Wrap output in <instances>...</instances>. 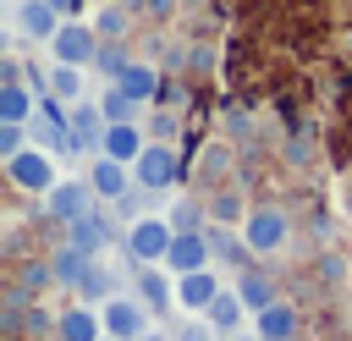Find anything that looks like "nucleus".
I'll list each match as a JSON object with an SVG mask.
<instances>
[{
	"label": "nucleus",
	"instance_id": "obj_2",
	"mask_svg": "<svg viewBox=\"0 0 352 341\" xmlns=\"http://www.w3.org/2000/svg\"><path fill=\"white\" fill-rule=\"evenodd\" d=\"M121 242H126V258L132 264H165V253L176 242V226L170 220H154V214H138Z\"/></svg>",
	"mask_w": 352,
	"mask_h": 341
},
{
	"label": "nucleus",
	"instance_id": "obj_14",
	"mask_svg": "<svg viewBox=\"0 0 352 341\" xmlns=\"http://www.w3.org/2000/svg\"><path fill=\"white\" fill-rule=\"evenodd\" d=\"M297 324H302V314L292 302H270L264 314H253V336L258 341H297Z\"/></svg>",
	"mask_w": 352,
	"mask_h": 341
},
{
	"label": "nucleus",
	"instance_id": "obj_9",
	"mask_svg": "<svg viewBox=\"0 0 352 341\" xmlns=\"http://www.w3.org/2000/svg\"><path fill=\"white\" fill-rule=\"evenodd\" d=\"M104 132H110V121H104L99 99H77V104H72V143H77V154L104 148Z\"/></svg>",
	"mask_w": 352,
	"mask_h": 341
},
{
	"label": "nucleus",
	"instance_id": "obj_7",
	"mask_svg": "<svg viewBox=\"0 0 352 341\" xmlns=\"http://www.w3.org/2000/svg\"><path fill=\"white\" fill-rule=\"evenodd\" d=\"M50 55H55V60H66V66H94V55H99V28L60 22V33L50 38Z\"/></svg>",
	"mask_w": 352,
	"mask_h": 341
},
{
	"label": "nucleus",
	"instance_id": "obj_4",
	"mask_svg": "<svg viewBox=\"0 0 352 341\" xmlns=\"http://www.w3.org/2000/svg\"><path fill=\"white\" fill-rule=\"evenodd\" d=\"M286 209H275V204H258V209H248V220H242V236H248V248L264 258V253H280L286 248Z\"/></svg>",
	"mask_w": 352,
	"mask_h": 341
},
{
	"label": "nucleus",
	"instance_id": "obj_26",
	"mask_svg": "<svg viewBox=\"0 0 352 341\" xmlns=\"http://www.w3.org/2000/svg\"><path fill=\"white\" fill-rule=\"evenodd\" d=\"M77 297H82V302H110V297H116V275H110L104 264H88V275L77 280Z\"/></svg>",
	"mask_w": 352,
	"mask_h": 341
},
{
	"label": "nucleus",
	"instance_id": "obj_18",
	"mask_svg": "<svg viewBox=\"0 0 352 341\" xmlns=\"http://www.w3.org/2000/svg\"><path fill=\"white\" fill-rule=\"evenodd\" d=\"M132 292H138V297H143V302H148L154 314H165V308H170V292H176V286H170V275H160L154 264H138V275H132Z\"/></svg>",
	"mask_w": 352,
	"mask_h": 341
},
{
	"label": "nucleus",
	"instance_id": "obj_5",
	"mask_svg": "<svg viewBox=\"0 0 352 341\" xmlns=\"http://www.w3.org/2000/svg\"><path fill=\"white\" fill-rule=\"evenodd\" d=\"M99 314H104V336H116V341L148 336V319H154V308H148L143 297H110Z\"/></svg>",
	"mask_w": 352,
	"mask_h": 341
},
{
	"label": "nucleus",
	"instance_id": "obj_6",
	"mask_svg": "<svg viewBox=\"0 0 352 341\" xmlns=\"http://www.w3.org/2000/svg\"><path fill=\"white\" fill-rule=\"evenodd\" d=\"M99 204V192L88 187V182H55L50 192H44V214L55 220V226H72L77 214H88Z\"/></svg>",
	"mask_w": 352,
	"mask_h": 341
},
{
	"label": "nucleus",
	"instance_id": "obj_37",
	"mask_svg": "<svg viewBox=\"0 0 352 341\" xmlns=\"http://www.w3.org/2000/svg\"><path fill=\"white\" fill-rule=\"evenodd\" d=\"M226 341H258V336H226Z\"/></svg>",
	"mask_w": 352,
	"mask_h": 341
},
{
	"label": "nucleus",
	"instance_id": "obj_38",
	"mask_svg": "<svg viewBox=\"0 0 352 341\" xmlns=\"http://www.w3.org/2000/svg\"><path fill=\"white\" fill-rule=\"evenodd\" d=\"M99 341H116V336H99Z\"/></svg>",
	"mask_w": 352,
	"mask_h": 341
},
{
	"label": "nucleus",
	"instance_id": "obj_31",
	"mask_svg": "<svg viewBox=\"0 0 352 341\" xmlns=\"http://www.w3.org/2000/svg\"><path fill=\"white\" fill-rule=\"evenodd\" d=\"M226 170H231V148H226V143H209V148H204V182L226 176Z\"/></svg>",
	"mask_w": 352,
	"mask_h": 341
},
{
	"label": "nucleus",
	"instance_id": "obj_34",
	"mask_svg": "<svg viewBox=\"0 0 352 341\" xmlns=\"http://www.w3.org/2000/svg\"><path fill=\"white\" fill-rule=\"evenodd\" d=\"M50 6H55V11H66V16L77 11V0H50Z\"/></svg>",
	"mask_w": 352,
	"mask_h": 341
},
{
	"label": "nucleus",
	"instance_id": "obj_22",
	"mask_svg": "<svg viewBox=\"0 0 352 341\" xmlns=\"http://www.w3.org/2000/svg\"><path fill=\"white\" fill-rule=\"evenodd\" d=\"M160 82H165V72H154L148 60H132V66L121 72V88H126V94H132L138 104H148V99L160 94Z\"/></svg>",
	"mask_w": 352,
	"mask_h": 341
},
{
	"label": "nucleus",
	"instance_id": "obj_17",
	"mask_svg": "<svg viewBox=\"0 0 352 341\" xmlns=\"http://www.w3.org/2000/svg\"><path fill=\"white\" fill-rule=\"evenodd\" d=\"M60 16H66V11H55L50 0H22V6H16V28H22L28 38H55V33H60Z\"/></svg>",
	"mask_w": 352,
	"mask_h": 341
},
{
	"label": "nucleus",
	"instance_id": "obj_20",
	"mask_svg": "<svg viewBox=\"0 0 352 341\" xmlns=\"http://www.w3.org/2000/svg\"><path fill=\"white\" fill-rule=\"evenodd\" d=\"M33 110H38V94L28 88V82H0V121H33Z\"/></svg>",
	"mask_w": 352,
	"mask_h": 341
},
{
	"label": "nucleus",
	"instance_id": "obj_19",
	"mask_svg": "<svg viewBox=\"0 0 352 341\" xmlns=\"http://www.w3.org/2000/svg\"><path fill=\"white\" fill-rule=\"evenodd\" d=\"M204 319H209L220 336H236V330H242V319H248V302H242V292H220V297L204 308Z\"/></svg>",
	"mask_w": 352,
	"mask_h": 341
},
{
	"label": "nucleus",
	"instance_id": "obj_24",
	"mask_svg": "<svg viewBox=\"0 0 352 341\" xmlns=\"http://www.w3.org/2000/svg\"><path fill=\"white\" fill-rule=\"evenodd\" d=\"M132 66L126 55V38H99V55H94V72H104L110 82H121V72Z\"/></svg>",
	"mask_w": 352,
	"mask_h": 341
},
{
	"label": "nucleus",
	"instance_id": "obj_32",
	"mask_svg": "<svg viewBox=\"0 0 352 341\" xmlns=\"http://www.w3.org/2000/svg\"><path fill=\"white\" fill-rule=\"evenodd\" d=\"M148 132H154V138H160V143H170V138H176V132H182V116H176V110H165V104H160V110H154V121H148Z\"/></svg>",
	"mask_w": 352,
	"mask_h": 341
},
{
	"label": "nucleus",
	"instance_id": "obj_10",
	"mask_svg": "<svg viewBox=\"0 0 352 341\" xmlns=\"http://www.w3.org/2000/svg\"><path fill=\"white\" fill-rule=\"evenodd\" d=\"M132 165H121V160H110V154H99L94 165H88V187L104 198V204H116V198H126L132 192Z\"/></svg>",
	"mask_w": 352,
	"mask_h": 341
},
{
	"label": "nucleus",
	"instance_id": "obj_8",
	"mask_svg": "<svg viewBox=\"0 0 352 341\" xmlns=\"http://www.w3.org/2000/svg\"><path fill=\"white\" fill-rule=\"evenodd\" d=\"M214 248H209V231H176L170 253H165V270L170 275H192V270H209Z\"/></svg>",
	"mask_w": 352,
	"mask_h": 341
},
{
	"label": "nucleus",
	"instance_id": "obj_15",
	"mask_svg": "<svg viewBox=\"0 0 352 341\" xmlns=\"http://www.w3.org/2000/svg\"><path fill=\"white\" fill-rule=\"evenodd\" d=\"M99 336H104V314H94V302L66 308L55 324V341H99Z\"/></svg>",
	"mask_w": 352,
	"mask_h": 341
},
{
	"label": "nucleus",
	"instance_id": "obj_16",
	"mask_svg": "<svg viewBox=\"0 0 352 341\" xmlns=\"http://www.w3.org/2000/svg\"><path fill=\"white\" fill-rule=\"evenodd\" d=\"M143 148H148L143 126H138V121H116V126L104 132V148H99V154H110V160H121V165H138Z\"/></svg>",
	"mask_w": 352,
	"mask_h": 341
},
{
	"label": "nucleus",
	"instance_id": "obj_23",
	"mask_svg": "<svg viewBox=\"0 0 352 341\" xmlns=\"http://www.w3.org/2000/svg\"><path fill=\"white\" fill-rule=\"evenodd\" d=\"M50 264H55V280L77 292V280H82V275H88V264H94V253H82V248H72V242H60Z\"/></svg>",
	"mask_w": 352,
	"mask_h": 341
},
{
	"label": "nucleus",
	"instance_id": "obj_1",
	"mask_svg": "<svg viewBox=\"0 0 352 341\" xmlns=\"http://www.w3.org/2000/svg\"><path fill=\"white\" fill-rule=\"evenodd\" d=\"M132 176H138V187H143V192H165V187H176V182L187 176V165H182L176 143H160V138H148V148L138 154Z\"/></svg>",
	"mask_w": 352,
	"mask_h": 341
},
{
	"label": "nucleus",
	"instance_id": "obj_3",
	"mask_svg": "<svg viewBox=\"0 0 352 341\" xmlns=\"http://www.w3.org/2000/svg\"><path fill=\"white\" fill-rule=\"evenodd\" d=\"M6 182H11L16 192H38V198H44V192L55 187V160L33 143V148H22V154L6 160Z\"/></svg>",
	"mask_w": 352,
	"mask_h": 341
},
{
	"label": "nucleus",
	"instance_id": "obj_33",
	"mask_svg": "<svg viewBox=\"0 0 352 341\" xmlns=\"http://www.w3.org/2000/svg\"><path fill=\"white\" fill-rule=\"evenodd\" d=\"M220 330L209 324V319H187V324H176V341H214Z\"/></svg>",
	"mask_w": 352,
	"mask_h": 341
},
{
	"label": "nucleus",
	"instance_id": "obj_11",
	"mask_svg": "<svg viewBox=\"0 0 352 341\" xmlns=\"http://www.w3.org/2000/svg\"><path fill=\"white\" fill-rule=\"evenodd\" d=\"M110 236H116V226H110V214H104L99 204H94L88 214H77V220L66 226V242H72V248H82V253H99V248H104Z\"/></svg>",
	"mask_w": 352,
	"mask_h": 341
},
{
	"label": "nucleus",
	"instance_id": "obj_35",
	"mask_svg": "<svg viewBox=\"0 0 352 341\" xmlns=\"http://www.w3.org/2000/svg\"><path fill=\"white\" fill-rule=\"evenodd\" d=\"M341 209H346V214H352V187H346V198H341Z\"/></svg>",
	"mask_w": 352,
	"mask_h": 341
},
{
	"label": "nucleus",
	"instance_id": "obj_21",
	"mask_svg": "<svg viewBox=\"0 0 352 341\" xmlns=\"http://www.w3.org/2000/svg\"><path fill=\"white\" fill-rule=\"evenodd\" d=\"M236 292H242L248 314H264L270 302H280V292H275V280H270L264 270H242V275H236Z\"/></svg>",
	"mask_w": 352,
	"mask_h": 341
},
{
	"label": "nucleus",
	"instance_id": "obj_28",
	"mask_svg": "<svg viewBox=\"0 0 352 341\" xmlns=\"http://www.w3.org/2000/svg\"><path fill=\"white\" fill-rule=\"evenodd\" d=\"M204 209H209V220H214V226H236V220H248V209H242V198H236V192H209V204H204Z\"/></svg>",
	"mask_w": 352,
	"mask_h": 341
},
{
	"label": "nucleus",
	"instance_id": "obj_30",
	"mask_svg": "<svg viewBox=\"0 0 352 341\" xmlns=\"http://www.w3.org/2000/svg\"><path fill=\"white\" fill-rule=\"evenodd\" d=\"M22 148H28V126L22 121H0V160H11Z\"/></svg>",
	"mask_w": 352,
	"mask_h": 341
},
{
	"label": "nucleus",
	"instance_id": "obj_36",
	"mask_svg": "<svg viewBox=\"0 0 352 341\" xmlns=\"http://www.w3.org/2000/svg\"><path fill=\"white\" fill-rule=\"evenodd\" d=\"M138 341H165V336H160V330H148V336H138Z\"/></svg>",
	"mask_w": 352,
	"mask_h": 341
},
{
	"label": "nucleus",
	"instance_id": "obj_27",
	"mask_svg": "<svg viewBox=\"0 0 352 341\" xmlns=\"http://www.w3.org/2000/svg\"><path fill=\"white\" fill-rule=\"evenodd\" d=\"M50 94L77 104V99H82V66H66V60H55V66H50Z\"/></svg>",
	"mask_w": 352,
	"mask_h": 341
},
{
	"label": "nucleus",
	"instance_id": "obj_13",
	"mask_svg": "<svg viewBox=\"0 0 352 341\" xmlns=\"http://www.w3.org/2000/svg\"><path fill=\"white\" fill-rule=\"evenodd\" d=\"M204 231H209L214 264H226V270H236V275H242V270H253V258H258V253L248 248V236H231V231H226V226H214V220H209Z\"/></svg>",
	"mask_w": 352,
	"mask_h": 341
},
{
	"label": "nucleus",
	"instance_id": "obj_25",
	"mask_svg": "<svg viewBox=\"0 0 352 341\" xmlns=\"http://www.w3.org/2000/svg\"><path fill=\"white\" fill-rule=\"evenodd\" d=\"M99 110H104V121L116 126V121H138V110H143V104H138V99H132L121 82H110V88L99 94Z\"/></svg>",
	"mask_w": 352,
	"mask_h": 341
},
{
	"label": "nucleus",
	"instance_id": "obj_12",
	"mask_svg": "<svg viewBox=\"0 0 352 341\" xmlns=\"http://www.w3.org/2000/svg\"><path fill=\"white\" fill-rule=\"evenodd\" d=\"M226 286H220V275L214 270H192V275H176V302L187 308V314H204L214 297H220Z\"/></svg>",
	"mask_w": 352,
	"mask_h": 341
},
{
	"label": "nucleus",
	"instance_id": "obj_29",
	"mask_svg": "<svg viewBox=\"0 0 352 341\" xmlns=\"http://www.w3.org/2000/svg\"><path fill=\"white\" fill-rule=\"evenodd\" d=\"M165 220H170V226H176V231H204V220H209V209H204V204H198V198H176V204H170V214H165Z\"/></svg>",
	"mask_w": 352,
	"mask_h": 341
}]
</instances>
